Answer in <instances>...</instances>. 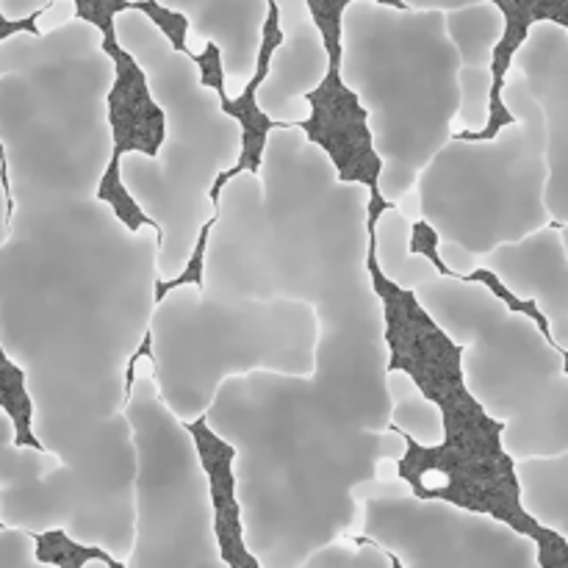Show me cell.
<instances>
[{
  "mask_svg": "<svg viewBox=\"0 0 568 568\" xmlns=\"http://www.w3.org/2000/svg\"><path fill=\"white\" fill-rule=\"evenodd\" d=\"M303 100L311 116L297 122L308 142L325 150L344 183H364L372 194H381L383 159L375 150L369 111L358 92L344 81L342 70L331 67L314 89H305Z\"/></svg>",
  "mask_w": 568,
  "mask_h": 568,
  "instance_id": "obj_2",
  "label": "cell"
},
{
  "mask_svg": "<svg viewBox=\"0 0 568 568\" xmlns=\"http://www.w3.org/2000/svg\"><path fill=\"white\" fill-rule=\"evenodd\" d=\"M9 189H6V175H3V155H0V250L6 247L11 236V214H9Z\"/></svg>",
  "mask_w": 568,
  "mask_h": 568,
  "instance_id": "obj_11",
  "label": "cell"
},
{
  "mask_svg": "<svg viewBox=\"0 0 568 568\" xmlns=\"http://www.w3.org/2000/svg\"><path fill=\"white\" fill-rule=\"evenodd\" d=\"M78 17H81V3L78 0H50L48 9L33 17V28H37V33H50L70 26Z\"/></svg>",
  "mask_w": 568,
  "mask_h": 568,
  "instance_id": "obj_7",
  "label": "cell"
},
{
  "mask_svg": "<svg viewBox=\"0 0 568 568\" xmlns=\"http://www.w3.org/2000/svg\"><path fill=\"white\" fill-rule=\"evenodd\" d=\"M544 527L552 532H558L568 547V466H566V486H564V491H560V497H555L552 519L544 521Z\"/></svg>",
  "mask_w": 568,
  "mask_h": 568,
  "instance_id": "obj_9",
  "label": "cell"
},
{
  "mask_svg": "<svg viewBox=\"0 0 568 568\" xmlns=\"http://www.w3.org/2000/svg\"><path fill=\"white\" fill-rule=\"evenodd\" d=\"M383 549H386V547H383ZM386 555H388V558H392V564H394V568H403V564H399V558H397V555H394V552H392V549H386Z\"/></svg>",
  "mask_w": 568,
  "mask_h": 568,
  "instance_id": "obj_14",
  "label": "cell"
},
{
  "mask_svg": "<svg viewBox=\"0 0 568 568\" xmlns=\"http://www.w3.org/2000/svg\"><path fill=\"white\" fill-rule=\"evenodd\" d=\"M0 568H61L39 558V541L31 532L0 527Z\"/></svg>",
  "mask_w": 568,
  "mask_h": 568,
  "instance_id": "obj_6",
  "label": "cell"
},
{
  "mask_svg": "<svg viewBox=\"0 0 568 568\" xmlns=\"http://www.w3.org/2000/svg\"><path fill=\"white\" fill-rule=\"evenodd\" d=\"M150 349H153V333H148V336H144L142 347L136 349V355H133L131 364H128V369H125V397H131L133 381H136V366H139V361H142V358H153V353H150Z\"/></svg>",
  "mask_w": 568,
  "mask_h": 568,
  "instance_id": "obj_12",
  "label": "cell"
},
{
  "mask_svg": "<svg viewBox=\"0 0 568 568\" xmlns=\"http://www.w3.org/2000/svg\"><path fill=\"white\" fill-rule=\"evenodd\" d=\"M436 408L442 410L444 425V442L438 447H422L414 436L392 427L405 442V455L397 464L399 480L408 483L416 499L491 516L541 547L552 530L538 525L525 508L516 464L503 444L508 422L491 419L469 386L444 397Z\"/></svg>",
  "mask_w": 568,
  "mask_h": 568,
  "instance_id": "obj_1",
  "label": "cell"
},
{
  "mask_svg": "<svg viewBox=\"0 0 568 568\" xmlns=\"http://www.w3.org/2000/svg\"><path fill=\"white\" fill-rule=\"evenodd\" d=\"M392 6L399 9H414V11H438V9H466V6L486 3V0H388Z\"/></svg>",
  "mask_w": 568,
  "mask_h": 568,
  "instance_id": "obj_10",
  "label": "cell"
},
{
  "mask_svg": "<svg viewBox=\"0 0 568 568\" xmlns=\"http://www.w3.org/2000/svg\"><path fill=\"white\" fill-rule=\"evenodd\" d=\"M410 253L414 255H427L430 258V264L436 266L442 275L453 277V281H464V283H483V286L488 288V292L494 294V297L499 300V303L508 305L510 314H521L527 316V320L532 322V325L538 327V333H541V338L547 344H552V347H558V342H555V333H552V325H549V316L544 314L541 308H538L536 300H521L516 297L514 292H510L508 286H505L503 281H499L494 272L488 270H475L469 272V275H460V272L449 270L447 264L442 261V255H438V233L433 231L430 225H427L425 220L414 222V227H410ZM560 349V347H558Z\"/></svg>",
  "mask_w": 568,
  "mask_h": 568,
  "instance_id": "obj_5",
  "label": "cell"
},
{
  "mask_svg": "<svg viewBox=\"0 0 568 568\" xmlns=\"http://www.w3.org/2000/svg\"><path fill=\"white\" fill-rule=\"evenodd\" d=\"M155 6L183 17L189 22L186 33H203V53L209 44H216L220 53H225V44L261 50L272 14V0H155Z\"/></svg>",
  "mask_w": 568,
  "mask_h": 568,
  "instance_id": "obj_3",
  "label": "cell"
},
{
  "mask_svg": "<svg viewBox=\"0 0 568 568\" xmlns=\"http://www.w3.org/2000/svg\"><path fill=\"white\" fill-rule=\"evenodd\" d=\"M50 0H0V17L6 22H28L48 9Z\"/></svg>",
  "mask_w": 568,
  "mask_h": 568,
  "instance_id": "obj_8",
  "label": "cell"
},
{
  "mask_svg": "<svg viewBox=\"0 0 568 568\" xmlns=\"http://www.w3.org/2000/svg\"><path fill=\"white\" fill-rule=\"evenodd\" d=\"M505 568H544L541 555H538V547H532L530 552H525L519 560H514V564H508Z\"/></svg>",
  "mask_w": 568,
  "mask_h": 568,
  "instance_id": "obj_13",
  "label": "cell"
},
{
  "mask_svg": "<svg viewBox=\"0 0 568 568\" xmlns=\"http://www.w3.org/2000/svg\"><path fill=\"white\" fill-rule=\"evenodd\" d=\"M527 67H536L538 75H544L547 87H552L558 109H566L568 120V26L552 17H536L527 26L525 42L514 53ZM514 64V61H510ZM560 205H566L568 220V153H566V183L560 186Z\"/></svg>",
  "mask_w": 568,
  "mask_h": 568,
  "instance_id": "obj_4",
  "label": "cell"
}]
</instances>
